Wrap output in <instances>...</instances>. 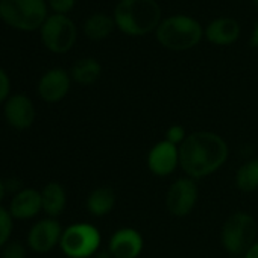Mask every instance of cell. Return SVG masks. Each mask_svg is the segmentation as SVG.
<instances>
[{"label":"cell","instance_id":"obj_1","mask_svg":"<svg viewBox=\"0 0 258 258\" xmlns=\"http://www.w3.org/2000/svg\"><path fill=\"white\" fill-rule=\"evenodd\" d=\"M226 142L213 131H196L179 146V167L185 176L201 179L217 172L228 160Z\"/></svg>","mask_w":258,"mask_h":258},{"label":"cell","instance_id":"obj_2","mask_svg":"<svg viewBox=\"0 0 258 258\" xmlns=\"http://www.w3.org/2000/svg\"><path fill=\"white\" fill-rule=\"evenodd\" d=\"M115 26L126 35L143 37L157 31L161 8L157 0H120L114 10Z\"/></svg>","mask_w":258,"mask_h":258},{"label":"cell","instance_id":"obj_3","mask_svg":"<svg viewBox=\"0 0 258 258\" xmlns=\"http://www.w3.org/2000/svg\"><path fill=\"white\" fill-rule=\"evenodd\" d=\"M202 28L199 22L188 16H172L164 19L155 31L158 43L175 52L193 49L202 38Z\"/></svg>","mask_w":258,"mask_h":258},{"label":"cell","instance_id":"obj_4","mask_svg":"<svg viewBox=\"0 0 258 258\" xmlns=\"http://www.w3.org/2000/svg\"><path fill=\"white\" fill-rule=\"evenodd\" d=\"M258 225L253 216L244 211L232 213L222 225L220 243L231 255H244V252L256 241Z\"/></svg>","mask_w":258,"mask_h":258},{"label":"cell","instance_id":"obj_5","mask_svg":"<svg viewBox=\"0 0 258 258\" xmlns=\"http://www.w3.org/2000/svg\"><path fill=\"white\" fill-rule=\"evenodd\" d=\"M2 20L22 31H35L47 20L44 0H0Z\"/></svg>","mask_w":258,"mask_h":258},{"label":"cell","instance_id":"obj_6","mask_svg":"<svg viewBox=\"0 0 258 258\" xmlns=\"http://www.w3.org/2000/svg\"><path fill=\"white\" fill-rule=\"evenodd\" d=\"M100 241V232L94 225L73 223L62 231L59 247L69 258H93Z\"/></svg>","mask_w":258,"mask_h":258},{"label":"cell","instance_id":"obj_7","mask_svg":"<svg viewBox=\"0 0 258 258\" xmlns=\"http://www.w3.org/2000/svg\"><path fill=\"white\" fill-rule=\"evenodd\" d=\"M41 40L50 52L66 53L76 41V26L69 17L55 14L41 26Z\"/></svg>","mask_w":258,"mask_h":258},{"label":"cell","instance_id":"obj_8","mask_svg":"<svg viewBox=\"0 0 258 258\" xmlns=\"http://www.w3.org/2000/svg\"><path fill=\"white\" fill-rule=\"evenodd\" d=\"M198 185L196 181L184 176L178 178L167 190L166 195V208L175 217H184L190 214L198 202Z\"/></svg>","mask_w":258,"mask_h":258},{"label":"cell","instance_id":"obj_9","mask_svg":"<svg viewBox=\"0 0 258 258\" xmlns=\"http://www.w3.org/2000/svg\"><path fill=\"white\" fill-rule=\"evenodd\" d=\"M62 226L56 219L46 217L32 225L28 232L26 243L31 250L37 253H47L59 246L62 237Z\"/></svg>","mask_w":258,"mask_h":258},{"label":"cell","instance_id":"obj_10","mask_svg":"<svg viewBox=\"0 0 258 258\" xmlns=\"http://www.w3.org/2000/svg\"><path fill=\"white\" fill-rule=\"evenodd\" d=\"M4 115L11 127L25 131L34 124L37 111L34 102L26 94H13L4 105Z\"/></svg>","mask_w":258,"mask_h":258},{"label":"cell","instance_id":"obj_11","mask_svg":"<svg viewBox=\"0 0 258 258\" xmlns=\"http://www.w3.org/2000/svg\"><path fill=\"white\" fill-rule=\"evenodd\" d=\"M148 167L158 178L170 176L179 167V146L167 140L158 142L148 154Z\"/></svg>","mask_w":258,"mask_h":258},{"label":"cell","instance_id":"obj_12","mask_svg":"<svg viewBox=\"0 0 258 258\" xmlns=\"http://www.w3.org/2000/svg\"><path fill=\"white\" fill-rule=\"evenodd\" d=\"M143 246V237L134 228H120L114 231L108 241V250L112 258H137Z\"/></svg>","mask_w":258,"mask_h":258},{"label":"cell","instance_id":"obj_13","mask_svg":"<svg viewBox=\"0 0 258 258\" xmlns=\"http://www.w3.org/2000/svg\"><path fill=\"white\" fill-rule=\"evenodd\" d=\"M72 84V76L62 69H52L46 72L38 82V94L47 103L61 102Z\"/></svg>","mask_w":258,"mask_h":258},{"label":"cell","instance_id":"obj_14","mask_svg":"<svg viewBox=\"0 0 258 258\" xmlns=\"http://www.w3.org/2000/svg\"><path fill=\"white\" fill-rule=\"evenodd\" d=\"M8 211L16 220H29L38 216L43 211L41 191L35 188H22L11 198Z\"/></svg>","mask_w":258,"mask_h":258},{"label":"cell","instance_id":"obj_15","mask_svg":"<svg viewBox=\"0 0 258 258\" xmlns=\"http://www.w3.org/2000/svg\"><path fill=\"white\" fill-rule=\"evenodd\" d=\"M205 37L211 44L216 46L234 44L240 37V25L237 23V20L229 17L214 19L205 28Z\"/></svg>","mask_w":258,"mask_h":258},{"label":"cell","instance_id":"obj_16","mask_svg":"<svg viewBox=\"0 0 258 258\" xmlns=\"http://www.w3.org/2000/svg\"><path fill=\"white\" fill-rule=\"evenodd\" d=\"M41 201H43V211L47 217L56 219L61 216L67 205V193L66 188L59 182H47L41 190Z\"/></svg>","mask_w":258,"mask_h":258},{"label":"cell","instance_id":"obj_17","mask_svg":"<svg viewBox=\"0 0 258 258\" xmlns=\"http://www.w3.org/2000/svg\"><path fill=\"white\" fill-rule=\"evenodd\" d=\"M87 210L94 217H103L109 214L115 207V193L109 187H97L87 198Z\"/></svg>","mask_w":258,"mask_h":258},{"label":"cell","instance_id":"obj_18","mask_svg":"<svg viewBox=\"0 0 258 258\" xmlns=\"http://www.w3.org/2000/svg\"><path fill=\"white\" fill-rule=\"evenodd\" d=\"M100 73H102V67L99 61H96L94 58H82L73 64L70 76L76 84L91 85L100 78Z\"/></svg>","mask_w":258,"mask_h":258},{"label":"cell","instance_id":"obj_19","mask_svg":"<svg viewBox=\"0 0 258 258\" xmlns=\"http://www.w3.org/2000/svg\"><path fill=\"white\" fill-rule=\"evenodd\" d=\"M114 25H115V22L109 16H106V14H93L84 23V34L90 40L99 41V40L106 38L112 32Z\"/></svg>","mask_w":258,"mask_h":258},{"label":"cell","instance_id":"obj_20","mask_svg":"<svg viewBox=\"0 0 258 258\" xmlns=\"http://www.w3.org/2000/svg\"><path fill=\"white\" fill-rule=\"evenodd\" d=\"M235 185L243 193L258 190V158L243 163L235 173Z\"/></svg>","mask_w":258,"mask_h":258},{"label":"cell","instance_id":"obj_21","mask_svg":"<svg viewBox=\"0 0 258 258\" xmlns=\"http://www.w3.org/2000/svg\"><path fill=\"white\" fill-rule=\"evenodd\" d=\"M14 228V219L10 214L8 208L0 205V249H4L11 238Z\"/></svg>","mask_w":258,"mask_h":258},{"label":"cell","instance_id":"obj_22","mask_svg":"<svg viewBox=\"0 0 258 258\" xmlns=\"http://www.w3.org/2000/svg\"><path fill=\"white\" fill-rule=\"evenodd\" d=\"M28 252L26 247L22 241H10L4 249H2V258H26Z\"/></svg>","mask_w":258,"mask_h":258},{"label":"cell","instance_id":"obj_23","mask_svg":"<svg viewBox=\"0 0 258 258\" xmlns=\"http://www.w3.org/2000/svg\"><path fill=\"white\" fill-rule=\"evenodd\" d=\"M187 133H185V127L181 126V124H172L167 127V131H166V139L167 142H170L172 145L175 146H181L182 142L187 139Z\"/></svg>","mask_w":258,"mask_h":258},{"label":"cell","instance_id":"obj_24","mask_svg":"<svg viewBox=\"0 0 258 258\" xmlns=\"http://www.w3.org/2000/svg\"><path fill=\"white\" fill-rule=\"evenodd\" d=\"M11 93V81L4 69H0V103H5Z\"/></svg>","mask_w":258,"mask_h":258},{"label":"cell","instance_id":"obj_25","mask_svg":"<svg viewBox=\"0 0 258 258\" xmlns=\"http://www.w3.org/2000/svg\"><path fill=\"white\" fill-rule=\"evenodd\" d=\"M75 2L76 0H49L52 10L56 14H62V16L75 7Z\"/></svg>","mask_w":258,"mask_h":258},{"label":"cell","instance_id":"obj_26","mask_svg":"<svg viewBox=\"0 0 258 258\" xmlns=\"http://www.w3.org/2000/svg\"><path fill=\"white\" fill-rule=\"evenodd\" d=\"M244 258H258V241H255V243L244 252Z\"/></svg>","mask_w":258,"mask_h":258},{"label":"cell","instance_id":"obj_27","mask_svg":"<svg viewBox=\"0 0 258 258\" xmlns=\"http://www.w3.org/2000/svg\"><path fill=\"white\" fill-rule=\"evenodd\" d=\"M250 46L252 47H258V25L253 28L252 35H250Z\"/></svg>","mask_w":258,"mask_h":258},{"label":"cell","instance_id":"obj_28","mask_svg":"<svg viewBox=\"0 0 258 258\" xmlns=\"http://www.w3.org/2000/svg\"><path fill=\"white\" fill-rule=\"evenodd\" d=\"M93 258H112V255H111L109 250L106 249V250H97L96 255H94Z\"/></svg>","mask_w":258,"mask_h":258},{"label":"cell","instance_id":"obj_29","mask_svg":"<svg viewBox=\"0 0 258 258\" xmlns=\"http://www.w3.org/2000/svg\"><path fill=\"white\" fill-rule=\"evenodd\" d=\"M5 195H7V185H5V181L0 179V204L5 199Z\"/></svg>","mask_w":258,"mask_h":258},{"label":"cell","instance_id":"obj_30","mask_svg":"<svg viewBox=\"0 0 258 258\" xmlns=\"http://www.w3.org/2000/svg\"><path fill=\"white\" fill-rule=\"evenodd\" d=\"M253 4H255V5L258 7V0H253Z\"/></svg>","mask_w":258,"mask_h":258}]
</instances>
